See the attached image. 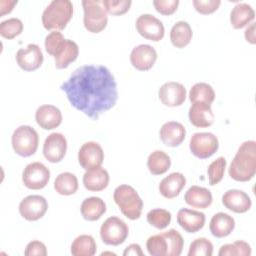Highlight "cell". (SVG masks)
<instances>
[{"label": "cell", "instance_id": "6da1fadb", "mask_svg": "<svg viewBox=\"0 0 256 256\" xmlns=\"http://www.w3.org/2000/svg\"><path fill=\"white\" fill-rule=\"evenodd\" d=\"M60 89L65 92L75 109L93 120L113 108L118 100L115 78L103 65H84L77 68L62 83Z\"/></svg>", "mask_w": 256, "mask_h": 256}, {"label": "cell", "instance_id": "7a4b0ae2", "mask_svg": "<svg viewBox=\"0 0 256 256\" xmlns=\"http://www.w3.org/2000/svg\"><path fill=\"white\" fill-rule=\"evenodd\" d=\"M229 176L238 182L251 180L256 173V142L248 140L238 148L230 166Z\"/></svg>", "mask_w": 256, "mask_h": 256}, {"label": "cell", "instance_id": "3957f363", "mask_svg": "<svg viewBox=\"0 0 256 256\" xmlns=\"http://www.w3.org/2000/svg\"><path fill=\"white\" fill-rule=\"evenodd\" d=\"M72 15L73 4L70 0H53L42 13V24L47 30H63Z\"/></svg>", "mask_w": 256, "mask_h": 256}, {"label": "cell", "instance_id": "277c9868", "mask_svg": "<svg viewBox=\"0 0 256 256\" xmlns=\"http://www.w3.org/2000/svg\"><path fill=\"white\" fill-rule=\"evenodd\" d=\"M113 199L124 216L130 220H136L141 216L143 201L137 191L130 185L122 184L116 187Z\"/></svg>", "mask_w": 256, "mask_h": 256}, {"label": "cell", "instance_id": "5b68a950", "mask_svg": "<svg viewBox=\"0 0 256 256\" xmlns=\"http://www.w3.org/2000/svg\"><path fill=\"white\" fill-rule=\"evenodd\" d=\"M13 150L21 157H29L33 155L39 144V136L37 131L28 125L17 127L11 137Z\"/></svg>", "mask_w": 256, "mask_h": 256}, {"label": "cell", "instance_id": "8992f818", "mask_svg": "<svg viewBox=\"0 0 256 256\" xmlns=\"http://www.w3.org/2000/svg\"><path fill=\"white\" fill-rule=\"evenodd\" d=\"M82 6L84 10L83 23L85 28L91 33H99L107 26L108 16L102 1L99 0H83Z\"/></svg>", "mask_w": 256, "mask_h": 256}, {"label": "cell", "instance_id": "52a82bcc", "mask_svg": "<svg viewBox=\"0 0 256 256\" xmlns=\"http://www.w3.org/2000/svg\"><path fill=\"white\" fill-rule=\"evenodd\" d=\"M128 234V225L116 216L107 218L100 227V237L106 245L118 246L126 240Z\"/></svg>", "mask_w": 256, "mask_h": 256}, {"label": "cell", "instance_id": "ba28073f", "mask_svg": "<svg viewBox=\"0 0 256 256\" xmlns=\"http://www.w3.org/2000/svg\"><path fill=\"white\" fill-rule=\"evenodd\" d=\"M218 138L211 132H197L190 138V151L199 159L211 157L218 150Z\"/></svg>", "mask_w": 256, "mask_h": 256}, {"label": "cell", "instance_id": "9c48e42d", "mask_svg": "<svg viewBox=\"0 0 256 256\" xmlns=\"http://www.w3.org/2000/svg\"><path fill=\"white\" fill-rule=\"evenodd\" d=\"M50 179L49 169L41 162H32L28 164L22 173L23 184L31 190H40L44 188Z\"/></svg>", "mask_w": 256, "mask_h": 256}, {"label": "cell", "instance_id": "30bf717a", "mask_svg": "<svg viewBox=\"0 0 256 256\" xmlns=\"http://www.w3.org/2000/svg\"><path fill=\"white\" fill-rule=\"evenodd\" d=\"M135 27L137 32L144 38L158 42L164 37L165 28L163 23L151 14L140 15L136 22Z\"/></svg>", "mask_w": 256, "mask_h": 256}, {"label": "cell", "instance_id": "8fae6325", "mask_svg": "<svg viewBox=\"0 0 256 256\" xmlns=\"http://www.w3.org/2000/svg\"><path fill=\"white\" fill-rule=\"evenodd\" d=\"M48 209L47 200L41 195H29L21 200L19 213L27 221L41 219Z\"/></svg>", "mask_w": 256, "mask_h": 256}, {"label": "cell", "instance_id": "7c38bea8", "mask_svg": "<svg viewBox=\"0 0 256 256\" xmlns=\"http://www.w3.org/2000/svg\"><path fill=\"white\" fill-rule=\"evenodd\" d=\"M104 160L102 147L94 141L85 142L79 149L78 162L85 170H90L101 166Z\"/></svg>", "mask_w": 256, "mask_h": 256}, {"label": "cell", "instance_id": "4fadbf2b", "mask_svg": "<svg viewBox=\"0 0 256 256\" xmlns=\"http://www.w3.org/2000/svg\"><path fill=\"white\" fill-rule=\"evenodd\" d=\"M67 151V140L61 133L54 132L48 135L43 144V155L51 163L60 162Z\"/></svg>", "mask_w": 256, "mask_h": 256}, {"label": "cell", "instance_id": "5bb4252c", "mask_svg": "<svg viewBox=\"0 0 256 256\" xmlns=\"http://www.w3.org/2000/svg\"><path fill=\"white\" fill-rule=\"evenodd\" d=\"M43 53L37 44H28L26 48H20L16 53L18 66L24 71H34L43 63Z\"/></svg>", "mask_w": 256, "mask_h": 256}, {"label": "cell", "instance_id": "9a60e30c", "mask_svg": "<svg viewBox=\"0 0 256 256\" xmlns=\"http://www.w3.org/2000/svg\"><path fill=\"white\" fill-rule=\"evenodd\" d=\"M157 60V52L149 44H140L134 47L130 54L132 66L139 71L150 70Z\"/></svg>", "mask_w": 256, "mask_h": 256}, {"label": "cell", "instance_id": "2e32d148", "mask_svg": "<svg viewBox=\"0 0 256 256\" xmlns=\"http://www.w3.org/2000/svg\"><path fill=\"white\" fill-rule=\"evenodd\" d=\"M158 96L165 106L177 107L184 103L186 99V89L181 83L170 81L164 83L159 88Z\"/></svg>", "mask_w": 256, "mask_h": 256}, {"label": "cell", "instance_id": "e0dca14e", "mask_svg": "<svg viewBox=\"0 0 256 256\" xmlns=\"http://www.w3.org/2000/svg\"><path fill=\"white\" fill-rule=\"evenodd\" d=\"M222 203L227 209L235 213H245L252 206L248 194L239 189L227 190L222 196Z\"/></svg>", "mask_w": 256, "mask_h": 256}, {"label": "cell", "instance_id": "ac0fdd59", "mask_svg": "<svg viewBox=\"0 0 256 256\" xmlns=\"http://www.w3.org/2000/svg\"><path fill=\"white\" fill-rule=\"evenodd\" d=\"M35 120L41 128L52 130L61 124L62 114L60 109L56 106L45 104L37 108L35 112Z\"/></svg>", "mask_w": 256, "mask_h": 256}, {"label": "cell", "instance_id": "d6986e66", "mask_svg": "<svg viewBox=\"0 0 256 256\" xmlns=\"http://www.w3.org/2000/svg\"><path fill=\"white\" fill-rule=\"evenodd\" d=\"M177 223L188 233H196L205 224V214L200 211L182 208L177 213Z\"/></svg>", "mask_w": 256, "mask_h": 256}, {"label": "cell", "instance_id": "ffe728a7", "mask_svg": "<svg viewBox=\"0 0 256 256\" xmlns=\"http://www.w3.org/2000/svg\"><path fill=\"white\" fill-rule=\"evenodd\" d=\"M160 139L168 147L179 146L185 139V127L176 121H169L162 125L160 128Z\"/></svg>", "mask_w": 256, "mask_h": 256}, {"label": "cell", "instance_id": "44dd1931", "mask_svg": "<svg viewBox=\"0 0 256 256\" xmlns=\"http://www.w3.org/2000/svg\"><path fill=\"white\" fill-rule=\"evenodd\" d=\"M189 121L192 125L199 128L209 127L214 123V113L211 105L206 103H192L188 112Z\"/></svg>", "mask_w": 256, "mask_h": 256}, {"label": "cell", "instance_id": "7402d4cb", "mask_svg": "<svg viewBox=\"0 0 256 256\" xmlns=\"http://www.w3.org/2000/svg\"><path fill=\"white\" fill-rule=\"evenodd\" d=\"M185 184V176L180 172H173L161 180L158 188L160 194L163 197L167 199H173L179 195Z\"/></svg>", "mask_w": 256, "mask_h": 256}, {"label": "cell", "instance_id": "603a6c76", "mask_svg": "<svg viewBox=\"0 0 256 256\" xmlns=\"http://www.w3.org/2000/svg\"><path fill=\"white\" fill-rule=\"evenodd\" d=\"M83 184L89 191H102L109 184V174L107 170L101 166L86 170L83 175Z\"/></svg>", "mask_w": 256, "mask_h": 256}, {"label": "cell", "instance_id": "cb8c5ba5", "mask_svg": "<svg viewBox=\"0 0 256 256\" xmlns=\"http://www.w3.org/2000/svg\"><path fill=\"white\" fill-rule=\"evenodd\" d=\"M234 227V218L224 212H218L214 214L209 224L211 234L217 238H223L228 236L233 231Z\"/></svg>", "mask_w": 256, "mask_h": 256}, {"label": "cell", "instance_id": "d4e9b609", "mask_svg": "<svg viewBox=\"0 0 256 256\" xmlns=\"http://www.w3.org/2000/svg\"><path fill=\"white\" fill-rule=\"evenodd\" d=\"M184 200L188 205L194 208L205 209L211 205L213 198L211 192L207 188L193 185L186 191Z\"/></svg>", "mask_w": 256, "mask_h": 256}, {"label": "cell", "instance_id": "484cf974", "mask_svg": "<svg viewBox=\"0 0 256 256\" xmlns=\"http://www.w3.org/2000/svg\"><path fill=\"white\" fill-rule=\"evenodd\" d=\"M255 18V11L247 3H238L230 12V23L235 29H241L252 22Z\"/></svg>", "mask_w": 256, "mask_h": 256}, {"label": "cell", "instance_id": "4316f807", "mask_svg": "<svg viewBox=\"0 0 256 256\" xmlns=\"http://www.w3.org/2000/svg\"><path fill=\"white\" fill-rule=\"evenodd\" d=\"M80 211L85 220L96 221L106 212V204L100 197H88L81 203Z\"/></svg>", "mask_w": 256, "mask_h": 256}, {"label": "cell", "instance_id": "83f0119b", "mask_svg": "<svg viewBox=\"0 0 256 256\" xmlns=\"http://www.w3.org/2000/svg\"><path fill=\"white\" fill-rule=\"evenodd\" d=\"M192 36V29L186 21L176 22L170 30V40L176 48H184L187 46L190 43Z\"/></svg>", "mask_w": 256, "mask_h": 256}, {"label": "cell", "instance_id": "f1b7e54d", "mask_svg": "<svg viewBox=\"0 0 256 256\" xmlns=\"http://www.w3.org/2000/svg\"><path fill=\"white\" fill-rule=\"evenodd\" d=\"M79 54V47L76 42L66 39L65 43L58 53L57 56L54 57L55 59V67L57 69H65L67 68L70 63L74 62Z\"/></svg>", "mask_w": 256, "mask_h": 256}, {"label": "cell", "instance_id": "f546056e", "mask_svg": "<svg viewBox=\"0 0 256 256\" xmlns=\"http://www.w3.org/2000/svg\"><path fill=\"white\" fill-rule=\"evenodd\" d=\"M171 166V159L167 153L162 150H155L148 156L147 167L151 174L162 175L168 171Z\"/></svg>", "mask_w": 256, "mask_h": 256}, {"label": "cell", "instance_id": "4dcf8cb0", "mask_svg": "<svg viewBox=\"0 0 256 256\" xmlns=\"http://www.w3.org/2000/svg\"><path fill=\"white\" fill-rule=\"evenodd\" d=\"M97 246L91 235L83 234L74 239L71 244V254L74 256H93Z\"/></svg>", "mask_w": 256, "mask_h": 256}, {"label": "cell", "instance_id": "1f68e13d", "mask_svg": "<svg viewBox=\"0 0 256 256\" xmlns=\"http://www.w3.org/2000/svg\"><path fill=\"white\" fill-rule=\"evenodd\" d=\"M54 189L60 195H72L78 189V179L73 173H60L54 181Z\"/></svg>", "mask_w": 256, "mask_h": 256}, {"label": "cell", "instance_id": "d6a6232c", "mask_svg": "<svg viewBox=\"0 0 256 256\" xmlns=\"http://www.w3.org/2000/svg\"><path fill=\"white\" fill-rule=\"evenodd\" d=\"M189 99L192 103H206L211 105L215 99V92L211 85L205 82L194 84L189 91Z\"/></svg>", "mask_w": 256, "mask_h": 256}, {"label": "cell", "instance_id": "836d02e7", "mask_svg": "<svg viewBox=\"0 0 256 256\" xmlns=\"http://www.w3.org/2000/svg\"><path fill=\"white\" fill-rule=\"evenodd\" d=\"M219 256H250L251 247L250 245L242 240L235 241L231 244H224L220 247Z\"/></svg>", "mask_w": 256, "mask_h": 256}, {"label": "cell", "instance_id": "e575fe53", "mask_svg": "<svg viewBox=\"0 0 256 256\" xmlns=\"http://www.w3.org/2000/svg\"><path fill=\"white\" fill-rule=\"evenodd\" d=\"M167 240V256H179L182 253L184 240L182 235L175 229H170L168 231L163 232Z\"/></svg>", "mask_w": 256, "mask_h": 256}, {"label": "cell", "instance_id": "d590c367", "mask_svg": "<svg viewBox=\"0 0 256 256\" xmlns=\"http://www.w3.org/2000/svg\"><path fill=\"white\" fill-rule=\"evenodd\" d=\"M146 248L152 256H167V240L163 235V232L150 236L146 241Z\"/></svg>", "mask_w": 256, "mask_h": 256}, {"label": "cell", "instance_id": "8d00e7d4", "mask_svg": "<svg viewBox=\"0 0 256 256\" xmlns=\"http://www.w3.org/2000/svg\"><path fill=\"white\" fill-rule=\"evenodd\" d=\"M146 218H147V222L151 226L157 229H164L171 222V213L168 210L156 208V209L150 210L147 213Z\"/></svg>", "mask_w": 256, "mask_h": 256}, {"label": "cell", "instance_id": "74e56055", "mask_svg": "<svg viewBox=\"0 0 256 256\" xmlns=\"http://www.w3.org/2000/svg\"><path fill=\"white\" fill-rule=\"evenodd\" d=\"M23 31V23L18 18H9L0 23V34L6 39H13Z\"/></svg>", "mask_w": 256, "mask_h": 256}, {"label": "cell", "instance_id": "f35d334b", "mask_svg": "<svg viewBox=\"0 0 256 256\" xmlns=\"http://www.w3.org/2000/svg\"><path fill=\"white\" fill-rule=\"evenodd\" d=\"M226 168V159L224 157H218L216 160L210 163L207 169L208 174V181L211 186L218 184L224 176Z\"/></svg>", "mask_w": 256, "mask_h": 256}, {"label": "cell", "instance_id": "ab89813d", "mask_svg": "<svg viewBox=\"0 0 256 256\" xmlns=\"http://www.w3.org/2000/svg\"><path fill=\"white\" fill-rule=\"evenodd\" d=\"M65 38L63 34L59 31H52L50 32L46 38H45V49L47 53L51 56H57L60 50L62 49L64 43H65Z\"/></svg>", "mask_w": 256, "mask_h": 256}, {"label": "cell", "instance_id": "60d3db41", "mask_svg": "<svg viewBox=\"0 0 256 256\" xmlns=\"http://www.w3.org/2000/svg\"><path fill=\"white\" fill-rule=\"evenodd\" d=\"M213 254V244L206 238L200 237L191 242L188 256H211Z\"/></svg>", "mask_w": 256, "mask_h": 256}, {"label": "cell", "instance_id": "b9f144b4", "mask_svg": "<svg viewBox=\"0 0 256 256\" xmlns=\"http://www.w3.org/2000/svg\"><path fill=\"white\" fill-rule=\"evenodd\" d=\"M131 0H103L102 5L111 15L125 14L131 7Z\"/></svg>", "mask_w": 256, "mask_h": 256}, {"label": "cell", "instance_id": "7bdbcfd3", "mask_svg": "<svg viewBox=\"0 0 256 256\" xmlns=\"http://www.w3.org/2000/svg\"><path fill=\"white\" fill-rule=\"evenodd\" d=\"M221 4L220 0H193V6L200 14H211Z\"/></svg>", "mask_w": 256, "mask_h": 256}, {"label": "cell", "instance_id": "ee69618b", "mask_svg": "<svg viewBox=\"0 0 256 256\" xmlns=\"http://www.w3.org/2000/svg\"><path fill=\"white\" fill-rule=\"evenodd\" d=\"M153 5L160 14L171 15L173 14L179 5L178 0H154Z\"/></svg>", "mask_w": 256, "mask_h": 256}, {"label": "cell", "instance_id": "f6af8a7d", "mask_svg": "<svg viewBox=\"0 0 256 256\" xmlns=\"http://www.w3.org/2000/svg\"><path fill=\"white\" fill-rule=\"evenodd\" d=\"M24 254L26 256H46L47 249L44 243L38 240H34L27 244Z\"/></svg>", "mask_w": 256, "mask_h": 256}, {"label": "cell", "instance_id": "bcb514c9", "mask_svg": "<svg viewBox=\"0 0 256 256\" xmlns=\"http://www.w3.org/2000/svg\"><path fill=\"white\" fill-rule=\"evenodd\" d=\"M16 4H17L16 0H8V1L7 0H1L0 1V10H1L0 15L4 16L5 14L10 13L13 10V8Z\"/></svg>", "mask_w": 256, "mask_h": 256}, {"label": "cell", "instance_id": "7dc6e473", "mask_svg": "<svg viewBox=\"0 0 256 256\" xmlns=\"http://www.w3.org/2000/svg\"><path fill=\"white\" fill-rule=\"evenodd\" d=\"M123 255L124 256H129V255H133V256H143L144 253L140 247L139 244H136V243H133V244H130L129 246H127L123 252Z\"/></svg>", "mask_w": 256, "mask_h": 256}, {"label": "cell", "instance_id": "c3c4849f", "mask_svg": "<svg viewBox=\"0 0 256 256\" xmlns=\"http://www.w3.org/2000/svg\"><path fill=\"white\" fill-rule=\"evenodd\" d=\"M244 36L247 42L251 44L256 43V37H255V23H251L250 26H248L244 32Z\"/></svg>", "mask_w": 256, "mask_h": 256}, {"label": "cell", "instance_id": "681fc988", "mask_svg": "<svg viewBox=\"0 0 256 256\" xmlns=\"http://www.w3.org/2000/svg\"><path fill=\"white\" fill-rule=\"evenodd\" d=\"M106 254H110V255H115V253L113 252H103L101 255H106Z\"/></svg>", "mask_w": 256, "mask_h": 256}]
</instances>
